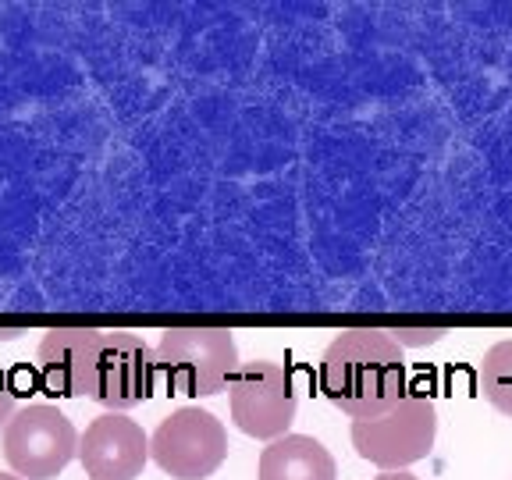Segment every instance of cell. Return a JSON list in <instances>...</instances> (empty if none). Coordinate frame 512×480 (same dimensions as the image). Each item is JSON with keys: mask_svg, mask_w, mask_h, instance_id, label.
Here are the masks:
<instances>
[{"mask_svg": "<svg viewBox=\"0 0 512 480\" xmlns=\"http://www.w3.org/2000/svg\"><path fill=\"white\" fill-rule=\"evenodd\" d=\"M320 392L349 420H377L406 399V356L381 328H349L324 349Z\"/></svg>", "mask_w": 512, "mask_h": 480, "instance_id": "1", "label": "cell"}, {"mask_svg": "<svg viewBox=\"0 0 512 480\" xmlns=\"http://www.w3.org/2000/svg\"><path fill=\"white\" fill-rule=\"evenodd\" d=\"M157 367L168 388L185 399H210L232 388L242 370L239 345L224 328H168L160 331Z\"/></svg>", "mask_w": 512, "mask_h": 480, "instance_id": "2", "label": "cell"}, {"mask_svg": "<svg viewBox=\"0 0 512 480\" xmlns=\"http://www.w3.org/2000/svg\"><path fill=\"white\" fill-rule=\"evenodd\" d=\"M356 456L384 473H402L406 466L431 456L438 438V409L427 395L409 392L395 409L377 420H352Z\"/></svg>", "mask_w": 512, "mask_h": 480, "instance_id": "3", "label": "cell"}, {"mask_svg": "<svg viewBox=\"0 0 512 480\" xmlns=\"http://www.w3.org/2000/svg\"><path fill=\"white\" fill-rule=\"evenodd\" d=\"M79 456V434L72 420L50 402L15 409L4 427V459L22 480H54Z\"/></svg>", "mask_w": 512, "mask_h": 480, "instance_id": "4", "label": "cell"}, {"mask_svg": "<svg viewBox=\"0 0 512 480\" xmlns=\"http://www.w3.org/2000/svg\"><path fill=\"white\" fill-rule=\"evenodd\" d=\"M150 456L171 480H207L228 459V431L210 409H175L153 431Z\"/></svg>", "mask_w": 512, "mask_h": 480, "instance_id": "5", "label": "cell"}, {"mask_svg": "<svg viewBox=\"0 0 512 480\" xmlns=\"http://www.w3.org/2000/svg\"><path fill=\"white\" fill-rule=\"evenodd\" d=\"M228 409H232V424L249 438H285L299 413V395L296 384H292V374L274 360L242 363L232 388H228Z\"/></svg>", "mask_w": 512, "mask_h": 480, "instance_id": "6", "label": "cell"}, {"mask_svg": "<svg viewBox=\"0 0 512 480\" xmlns=\"http://www.w3.org/2000/svg\"><path fill=\"white\" fill-rule=\"evenodd\" d=\"M157 352L143 335L128 328L100 331V345L93 356V384L89 399L107 406L111 413L143 406L157 388Z\"/></svg>", "mask_w": 512, "mask_h": 480, "instance_id": "7", "label": "cell"}, {"mask_svg": "<svg viewBox=\"0 0 512 480\" xmlns=\"http://www.w3.org/2000/svg\"><path fill=\"white\" fill-rule=\"evenodd\" d=\"M150 459L146 431L121 413L96 416L79 438V463L89 480H136Z\"/></svg>", "mask_w": 512, "mask_h": 480, "instance_id": "8", "label": "cell"}, {"mask_svg": "<svg viewBox=\"0 0 512 480\" xmlns=\"http://www.w3.org/2000/svg\"><path fill=\"white\" fill-rule=\"evenodd\" d=\"M100 331L104 328H54L43 335L36 360H40V381L50 395L89 399Z\"/></svg>", "mask_w": 512, "mask_h": 480, "instance_id": "9", "label": "cell"}, {"mask_svg": "<svg viewBox=\"0 0 512 480\" xmlns=\"http://www.w3.org/2000/svg\"><path fill=\"white\" fill-rule=\"evenodd\" d=\"M260 480H338V466L331 452L317 438L285 434L260 452Z\"/></svg>", "mask_w": 512, "mask_h": 480, "instance_id": "10", "label": "cell"}, {"mask_svg": "<svg viewBox=\"0 0 512 480\" xmlns=\"http://www.w3.org/2000/svg\"><path fill=\"white\" fill-rule=\"evenodd\" d=\"M480 388L498 413L512 416V338L495 342L480 363Z\"/></svg>", "mask_w": 512, "mask_h": 480, "instance_id": "11", "label": "cell"}, {"mask_svg": "<svg viewBox=\"0 0 512 480\" xmlns=\"http://www.w3.org/2000/svg\"><path fill=\"white\" fill-rule=\"evenodd\" d=\"M388 335L399 342V349H420V345H438L448 335L445 328H395Z\"/></svg>", "mask_w": 512, "mask_h": 480, "instance_id": "12", "label": "cell"}, {"mask_svg": "<svg viewBox=\"0 0 512 480\" xmlns=\"http://www.w3.org/2000/svg\"><path fill=\"white\" fill-rule=\"evenodd\" d=\"M11 416H15V384H11L8 370L0 367V431L8 427Z\"/></svg>", "mask_w": 512, "mask_h": 480, "instance_id": "13", "label": "cell"}, {"mask_svg": "<svg viewBox=\"0 0 512 480\" xmlns=\"http://www.w3.org/2000/svg\"><path fill=\"white\" fill-rule=\"evenodd\" d=\"M374 480H420V477H413V473H381V477H374Z\"/></svg>", "mask_w": 512, "mask_h": 480, "instance_id": "14", "label": "cell"}, {"mask_svg": "<svg viewBox=\"0 0 512 480\" xmlns=\"http://www.w3.org/2000/svg\"><path fill=\"white\" fill-rule=\"evenodd\" d=\"M0 480H22V477H15V473H0Z\"/></svg>", "mask_w": 512, "mask_h": 480, "instance_id": "15", "label": "cell"}]
</instances>
